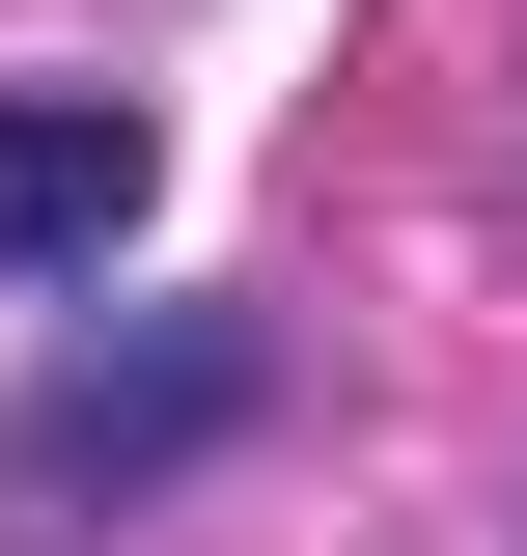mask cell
Instances as JSON below:
<instances>
[{"instance_id": "6da1fadb", "label": "cell", "mask_w": 527, "mask_h": 556, "mask_svg": "<svg viewBox=\"0 0 527 556\" xmlns=\"http://www.w3.org/2000/svg\"><path fill=\"white\" fill-rule=\"evenodd\" d=\"M139 195H167V139L83 112V84H0V278H112Z\"/></svg>"}, {"instance_id": "7a4b0ae2", "label": "cell", "mask_w": 527, "mask_h": 556, "mask_svg": "<svg viewBox=\"0 0 527 556\" xmlns=\"http://www.w3.org/2000/svg\"><path fill=\"white\" fill-rule=\"evenodd\" d=\"M222 390H250L222 334H167V362H56V390H28V473H139V445H195Z\"/></svg>"}]
</instances>
